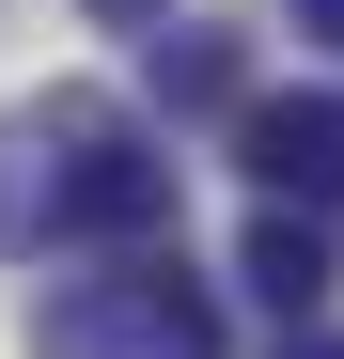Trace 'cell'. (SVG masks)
<instances>
[{"instance_id":"1","label":"cell","mask_w":344,"mask_h":359,"mask_svg":"<svg viewBox=\"0 0 344 359\" xmlns=\"http://www.w3.org/2000/svg\"><path fill=\"white\" fill-rule=\"evenodd\" d=\"M32 359H219V297L172 266V234H157V250H110L94 281L47 297Z\"/></svg>"},{"instance_id":"2","label":"cell","mask_w":344,"mask_h":359,"mask_svg":"<svg viewBox=\"0 0 344 359\" xmlns=\"http://www.w3.org/2000/svg\"><path fill=\"white\" fill-rule=\"evenodd\" d=\"M110 126V94L63 79V94H32V109H0V266H32V250H63V188H79V156Z\"/></svg>"},{"instance_id":"3","label":"cell","mask_w":344,"mask_h":359,"mask_svg":"<svg viewBox=\"0 0 344 359\" xmlns=\"http://www.w3.org/2000/svg\"><path fill=\"white\" fill-rule=\"evenodd\" d=\"M235 172H251V188L266 203H344V94H251L235 109Z\"/></svg>"},{"instance_id":"4","label":"cell","mask_w":344,"mask_h":359,"mask_svg":"<svg viewBox=\"0 0 344 359\" xmlns=\"http://www.w3.org/2000/svg\"><path fill=\"white\" fill-rule=\"evenodd\" d=\"M235 281L266 297L282 328H313V313H329V281H344V266H329V234H313V203H266V219L235 234Z\"/></svg>"},{"instance_id":"5","label":"cell","mask_w":344,"mask_h":359,"mask_svg":"<svg viewBox=\"0 0 344 359\" xmlns=\"http://www.w3.org/2000/svg\"><path fill=\"white\" fill-rule=\"evenodd\" d=\"M157 109H219V126H235V109H251L235 32H157Z\"/></svg>"},{"instance_id":"6","label":"cell","mask_w":344,"mask_h":359,"mask_svg":"<svg viewBox=\"0 0 344 359\" xmlns=\"http://www.w3.org/2000/svg\"><path fill=\"white\" fill-rule=\"evenodd\" d=\"M79 16H94V32H157L172 0H79Z\"/></svg>"},{"instance_id":"7","label":"cell","mask_w":344,"mask_h":359,"mask_svg":"<svg viewBox=\"0 0 344 359\" xmlns=\"http://www.w3.org/2000/svg\"><path fill=\"white\" fill-rule=\"evenodd\" d=\"M282 359H344V328H329V313H313V328H282Z\"/></svg>"},{"instance_id":"8","label":"cell","mask_w":344,"mask_h":359,"mask_svg":"<svg viewBox=\"0 0 344 359\" xmlns=\"http://www.w3.org/2000/svg\"><path fill=\"white\" fill-rule=\"evenodd\" d=\"M282 16H298V32H329V47H344V0H282Z\"/></svg>"}]
</instances>
